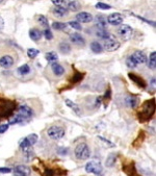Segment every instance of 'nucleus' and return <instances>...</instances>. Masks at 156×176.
<instances>
[{
    "label": "nucleus",
    "mask_w": 156,
    "mask_h": 176,
    "mask_svg": "<svg viewBox=\"0 0 156 176\" xmlns=\"http://www.w3.org/2000/svg\"><path fill=\"white\" fill-rule=\"evenodd\" d=\"M44 37L46 38V40H52L53 39V35H52V32L49 28H46L44 31Z\"/></svg>",
    "instance_id": "nucleus-38"
},
{
    "label": "nucleus",
    "mask_w": 156,
    "mask_h": 176,
    "mask_svg": "<svg viewBox=\"0 0 156 176\" xmlns=\"http://www.w3.org/2000/svg\"><path fill=\"white\" fill-rule=\"evenodd\" d=\"M18 73L20 74V75H27V74L30 72V67L28 66V65H22L21 67L18 68Z\"/></svg>",
    "instance_id": "nucleus-27"
},
{
    "label": "nucleus",
    "mask_w": 156,
    "mask_h": 176,
    "mask_svg": "<svg viewBox=\"0 0 156 176\" xmlns=\"http://www.w3.org/2000/svg\"><path fill=\"white\" fill-rule=\"evenodd\" d=\"M45 175H46V176H53L54 175V171L53 170H49V169H48V170H46V172H45Z\"/></svg>",
    "instance_id": "nucleus-44"
},
{
    "label": "nucleus",
    "mask_w": 156,
    "mask_h": 176,
    "mask_svg": "<svg viewBox=\"0 0 156 176\" xmlns=\"http://www.w3.org/2000/svg\"><path fill=\"white\" fill-rule=\"evenodd\" d=\"M69 25L72 28L76 29V30H81V29H82L80 23H79V22H77V21H71V22H69Z\"/></svg>",
    "instance_id": "nucleus-36"
},
{
    "label": "nucleus",
    "mask_w": 156,
    "mask_h": 176,
    "mask_svg": "<svg viewBox=\"0 0 156 176\" xmlns=\"http://www.w3.org/2000/svg\"><path fill=\"white\" fill-rule=\"evenodd\" d=\"M51 69L53 71L54 75H56V76H63L65 74V68L57 63H52Z\"/></svg>",
    "instance_id": "nucleus-18"
},
{
    "label": "nucleus",
    "mask_w": 156,
    "mask_h": 176,
    "mask_svg": "<svg viewBox=\"0 0 156 176\" xmlns=\"http://www.w3.org/2000/svg\"><path fill=\"white\" fill-rule=\"evenodd\" d=\"M15 61L11 55H4V56L0 57V67L4 68V69H8L14 65Z\"/></svg>",
    "instance_id": "nucleus-14"
},
{
    "label": "nucleus",
    "mask_w": 156,
    "mask_h": 176,
    "mask_svg": "<svg viewBox=\"0 0 156 176\" xmlns=\"http://www.w3.org/2000/svg\"><path fill=\"white\" fill-rule=\"evenodd\" d=\"M11 172H12V169L5 168V167H0V173L6 174V173H11Z\"/></svg>",
    "instance_id": "nucleus-41"
},
{
    "label": "nucleus",
    "mask_w": 156,
    "mask_h": 176,
    "mask_svg": "<svg viewBox=\"0 0 156 176\" xmlns=\"http://www.w3.org/2000/svg\"><path fill=\"white\" fill-rule=\"evenodd\" d=\"M15 109V103L11 100L0 98V117L11 116Z\"/></svg>",
    "instance_id": "nucleus-2"
},
{
    "label": "nucleus",
    "mask_w": 156,
    "mask_h": 176,
    "mask_svg": "<svg viewBox=\"0 0 156 176\" xmlns=\"http://www.w3.org/2000/svg\"><path fill=\"white\" fill-rule=\"evenodd\" d=\"M75 156L78 159H81V161H84V159H87L91 156V150L86 143H80L76 146L75 150Z\"/></svg>",
    "instance_id": "nucleus-3"
},
{
    "label": "nucleus",
    "mask_w": 156,
    "mask_h": 176,
    "mask_svg": "<svg viewBox=\"0 0 156 176\" xmlns=\"http://www.w3.org/2000/svg\"><path fill=\"white\" fill-rule=\"evenodd\" d=\"M2 27H3V20H2L1 18H0V30L2 29Z\"/></svg>",
    "instance_id": "nucleus-47"
},
{
    "label": "nucleus",
    "mask_w": 156,
    "mask_h": 176,
    "mask_svg": "<svg viewBox=\"0 0 156 176\" xmlns=\"http://www.w3.org/2000/svg\"><path fill=\"white\" fill-rule=\"evenodd\" d=\"M13 173H14L15 176H29L31 173V171L27 166L18 165L13 169Z\"/></svg>",
    "instance_id": "nucleus-10"
},
{
    "label": "nucleus",
    "mask_w": 156,
    "mask_h": 176,
    "mask_svg": "<svg viewBox=\"0 0 156 176\" xmlns=\"http://www.w3.org/2000/svg\"><path fill=\"white\" fill-rule=\"evenodd\" d=\"M3 1H4V0H0V3H1V2H3Z\"/></svg>",
    "instance_id": "nucleus-49"
},
{
    "label": "nucleus",
    "mask_w": 156,
    "mask_h": 176,
    "mask_svg": "<svg viewBox=\"0 0 156 176\" xmlns=\"http://www.w3.org/2000/svg\"><path fill=\"white\" fill-rule=\"evenodd\" d=\"M70 40L71 42H72L73 44H75L77 45V46H80V47H82L86 45V41H84V39L83 37L81 35L79 34H71L70 35Z\"/></svg>",
    "instance_id": "nucleus-15"
},
{
    "label": "nucleus",
    "mask_w": 156,
    "mask_h": 176,
    "mask_svg": "<svg viewBox=\"0 0 156 176\" xmlns=\"http://www.w3.org/2000/svg\"><path fill=\"white\" fill-rule=\"evenodd\" d=\"M38 139H39V136H38V135H35V133H31V135L27 136L26 138H24L20 142L21 149L23 151L29 150V149H30L32 146H34L35 143L38 142Z\"/></svg>",
    "instance_id": "nucleus-4"
},
{
    "label": "nucleus",
    "mask_w": 156,
    "mask_h": 176,
    "mask_svg": "<svg viewBox=\"0 0 156 176\" xmlns=\"http://www.w3.org/2000/svg\"><path fill=\"white\" fill-rule=\"evenodd\" d=\"M91 49H92L94 53H101L103 51V47L99 42L95 41V42H92V44H91Z\"/></svg>",
    "instance_id": "nucleus-23"
},
{
    "label": "nucleus",
    "mask_w": 156,
    "mask_h": 176,
    "mask_svg": "<svg viewBox=\"0 0 156 176\" xmlns=\"http://www.w3.org/2000/svg\"><path fill=\"white\" fill-rule=\"evenodd\" d=\"M126 65H127L128 68H131V69H133V68H135L136 66H138V65L134 63V61L131 58V56L127 57V60H126Z\"/></svg>",
    "instance_id": "nucleus-37"
},
{
    "label": "nucleus",
    "mask_w": 156,
    "mask_h": 176,
    "mask_svg": "<svg viewBox=\"0 0 156 176\" xmlns=\"http://www.w3.org/2000/svg\"><path fill=\"white\" fill-rule=\"evenodd\" d=\"M116 159H117L116 154H109L108 157H107V159H106V162H105V166L106 167H112L116 163Z\"/></svg>",
    "instance_id": "nucleus-28"
},
{
    "label": "nucleus",
    "mask_w": 156,
    "mask_h": 176,
    "mask_svg": "<svg viewBox=\"0 0 156 176\" xmlns=\"http://www.w3.org/2000/svg\"><path fill=\"white\" fill-rule=\"evenodd\" d=\"M118 34L123 40L127 41V40H129V39H131L132 35H133V29L130 27L129 25L121 24V26L118 28Z\"/></svg>",
    "instance_id": "nucleus-8"
},
{
    "label": "nucleus",
    "mask_w": 156,
    "mask_h": 176,
    "mask_svg": "<svg viewBox=\"0 0 156 176\" xmlns=\"http://www.w3.org/2000/svg\"><path fill=\"white\" fill-rule=\"evenodd\" d=\"M43 37V34L40 29L38 28H32L29 30V38L31 39L32 41H39L41 40V38Z\"/></svg>",
    "instance_id": "nucleus-19"
},
{
    "label": "nucleus",
    "mask_w": 156,
    "mask_h": 176,
    "mask_svg": "<svg viewBox=\"0 0 156 176\" xmlns=\"http://www.w3.org/2000/svg\"><path fill=\"white\" fill-rule=\"evenodd\" d=\"M39 53H40V51L38 49H34V48H29L27 50V55L30 58H34L35 56H38Z\"/></svg>",
    "instance_id": "nucleus-33"
},
{
    "label": "nucleus",
    "mask_w": 156,
    "mask_h": 176,
    "mask_svg": "<svg viewBox=\"0 0 156 176\" xmlns=\"http://www.w3.org/2000/svg\"><path fill=\"white\" fill-rule=\"evenodd\" d=\"M76 19H77V22H79V23H90V22L93 21L94 18L92 14H90V13L81 12L79 14L76 15Z\"/></svg>",
    "instance_id": "nucleus-12"
},
{
    "label": "nucleus",
    "mask_w": 156,
    "mask_h": 176,
    "mask_svg": "<svg viewBox=\"0 0 156 176\" xmlns=\"http://www.w3.org/2000/svg\"><path fill=\"white\" fill-rule=\"evenodd\" d=\"M96 25L99 29L105 28L106 21H105V19H104V17H102V16H98V17L96 18Z\"/></svg>",
    "instance_id": "nucleus-26"
},
{
    "label": "nucleus",
    "mask_w": 156,
    "mask_h": 176,
    "mask_svg": "<svg viewBox=\"0 0 156 176\" xmlns=\"http://www.w3.org/2000/svg\"><path fill=\"white\" fill-rule=\"evenodd\" d=\"M81 8L80 3L76 1V0H73V1H70L69 3H68V9L71 12H77L79 11Z\"/></svg>",
    "instance_id": "nucleus-22"
},
{
    "label": "nucleus",
    "mask_w": 156,
    "mask_h": 176,
    "mask_svg": "<svg viewBox=\"0 0 156 176\" xmlns=\"http://www.w3.org/2000/svg\"><path fill=\"white\" fill-rule=\"evenodd\" d=\"M38 21H39V23H40L41 25H43L44 27L48 28V26H49V23H48V19L43 15H39L38 16Z\"/></svg>",
    "instance_id": "nucleus-31"
},
{
    "label": "nucleus",
    "mask_w": 156,
    "mask_h": 176,
    "mask_svg": "<svg viewBox=\"0 0 156 176\" xmlns=\"http://www.w3.org/2000/svg\"><path fill=\"white\" fill-rule=\"evenodd\" d=\"M100 103H101V97H98V98H97V102L95 103L96 106H99Z\"/></svg>",
    "instance_id": "nucleus-46"
},
{
    "label": "nucleus",
    "mask_w": 156,
    "mask_h": 176,
    "mask_svg": "<svg viewBox=\"0 0 156 176\" xmlns=\"http://www.w3.org/2000/svg\"><path fill=\"white\" fill-rule=\"evenodd\" d=\"M107 22H108L109 24L112 25H121L122 22H123V16L121 14H119V13H113V14L109 15L108 17H107Z\"/></svg>",
    "instance_id": "nucleus-11"
},
{
    "label": "nucleus",
    "mask_w": 156,
    "mask_h": 176,
    "mask_svg": "<svg viewBox=\"0 0 156 176\" xmlns=\"http://www.w3.org/2000/svg\"><path fill=\"white\" fill-rule=\"evenodd\" d=\"M138 101H139L138 97L134 96V95H128L125 98L126 105L129 106V107H131V109H135V107L138 105Z\"/></svg>",
    "instance_id": "nucleus-16"
},
{
    "label": "nucleus",
    "mask_w": 156,
    "mask_h": 176,
    "mask_svg": "<svg viewBox=\"0 0 156 176\" xmlns=\"http://www.w3.org/2000/svg\"><path fill=\"white\" fill-rule=\"evenodd\" d=\"M58 48H60V51L64 54H68L71 51L70 44L66 43V42H61V43L60 44V46H58Z\"/></svg>",
    "instance_id": "nucleus-24"
},
{
    "label": "nucleus",
    "mask_w": 156,
    "mask_h": 176,
    "mask_svg": "<svg viewBox=\"0 0 156 176\" xmlns=\"http://www.w3.org/2000/svg\"><path fill=\"white\" fill-rule=\"evenodd\" d=\"M24 121H25V120L23 118H21L20 116L16 114V115H14L11 118V120H9V123H11V124H18V123H22Z\"/></svg>",
    "instance_id": "nucleus-30"
},
{
    "label": "nucleus",
    "mask_w": 156,
    "mask_h": 176,
    "mask_svg": "<svg viewBox=\"0 0 156 176\" xmlns=\"http://www.w3.org/2000/svg\"><path fill=\"white\" fill-rule=\"evenodd\" d=\"M51 1H52V3H53L54 5H56V6H63L65 0H51Z\"/></svg>",
    "instance_id": "nucleus-42"
},
{
    "label": "nucleus",
    "mask_w": 156,
    "mask_h": 176,
    "mask_svg": "<svg viewBox=\"0 0 156 176\" xmlns=\"http://www.w3.org/2000/svg\"><path fill=\"white\" fill-rule=\"evenodd\" d=\"M149 67H150V69H155L156 67V52H152L150 54V58H149Z\"/></svg>",
    "instance_id": "nucleus-29"
},
{
    "label": "nucleus",
    "mask_w": 156,
    "mask_h": 176,
    "mask_svg": "<svg viewBox=\"0 0 156 176\" xmlns=\"http://www.w3.org/2000/svg\"><path fill=\"white\" fill-rule=\"evenodd\" d=\"M131 58L133 61H134V63L136 65L138 64H145L146 61H147V56H146V54L144 53L143 51H135L134 53L131 55Z\"/></svg>",
    "instance_id": "nucleus-13"
},
{
    "label": "nucleus",
    "mask_w": 156,
    "mask_h": 176,
    "mask_svg": "<svg viewBox=\"0 0 156 176\" xmlns=\"http://www.w3.org/2000/svg\"><path fill=\"white\" fill-rule=\"evenodd\" d=\"M47 133L52 140H60L65 136V129L60 126L53 125L47 130Z\"/></svg>",
    "instance_id": "nucleus-5"
},
{
    "label": "nucleus",
    "mask_w": 156,
    "mask_h": 176,
    "mask_svg": "<svg viewBox=\"0 0 156 176\" xmlns=\"http://www.w3.org/2000/svg\"><path fill=\"white\" fill-rule=\"evenodd\" d=\"M104 98L107 99V100H109V98H110V90H107V92L105 94V96H104Z\"/></svg>",
    "instance_id": "nucleus-45"
},
{
    "label": "nucleus",
    "mask_w": 156,
    "mask_h": 176,
    "mask_svg": "<svg viewBox=\"0 0 156 176\" xmlns=\"http://www.w3.org/2000/svg\"><path fill=\"white\" fill-rule=\"evenodd\" d=\"M52 27H53L54 29H56V30H63V29L67 27V24L63 23V22H53Z\"/></svg>",
    "instance_id": "nucleus-32"
},
{
    "label": "nucleus",
    "mask_w": 156,
    "mask_h": 176,
    "mask_svg": "<svg viewBox=\"0 0 156 176\" xmlns=\"http://www.w3.org/2000/svg\"><path fill=\"white\" fill-rule=\"evenodd\" d=\"M17 115H19L21 118H23L25 121H27L28 119H30L32 116H34V110L30 106L28 105H20L18 107V113Z\"/></svg>",
    "instance_id": "nucleus-9"
},
{
    "label": "nucleus",
    "mask_w": 156,
    "mask_h": 176,
    "mask_svg": "<svg viewBox=\"0 0 156 176\" xmlns=\"http://www.w3.org/2000/svg\"><path fill=\"white\" fill-rule=\"evenodd\" d=\"M102 170H103L102 165L100 164L99 162H96V161L89 162L86 165V171L87 172V173H93V174L99 175L102 173Z\"/></svg>",
    "instance_id": "nucleus-7"
},
{
    "label": "nucleus",
    "mask_w": 156,
    "mask_h": 176,
    "mask_svg": "<svg viewBox=\"0 0 156 176\" xmlns=\"http://www.w3.org/2000/svg\"><path fill=\"white\" fill-rule=\"evenodd\" d=\"M151 81H152V83H152V86H154V87H155V77H154V78H152V80H151Z\"/></svg>",
    "instance_id": "nucleus-48"
},
{
    "label": "nucleus",
    "mask_w": 156,
    "mask_h": 176,
    "mask_svg": "<svg viewBox=\"0 0 156 176\" xmlns=\"http://www.w3.org/2000/svg\"><path fill=\"white\" fill-rule=\"evenodd\" d=\"M128 77H129L130 79H131L135 84H138V87L142 88V89H145V88H146V81H145L144 79H143L142 77L135 75V74H133V73H129V74H128Z\"/></svg>",
    "instance_id": "nucleus-17"
},
{
    "label": "nucleus",
    "mask_w": 156,
    "mask_h": 176,
    "mask_svg": "<svg viewBox=\"0 0 156 176\" xmlns=\"http://www.w3.org/2000/svg\"><path fill=\"white\" fill-rule=\"evenodd\" d=\"M83 78V74L81 73H76L75 76L73 78V83H78V81H80L81 79Z\"/></svg>",
    "instance_id": "nucleus-39"
},
{
    "label": "nucleus",
    "mask_w": 156,
    "mask_h": 176,
    "mask_svg": "<svg viewBox=\"0 0 156 176\" xmlns=\"http://www.w3.org/2000/svg\"><path fill=\"white\" fill-rule=\"evenodd\" d=\"M45 56H46V60L48 61H50V63H55V61L58 60V55L56 52H54V51L47 52Z\"/></svg>",
    "instance_id": "nucleus-25"
},
{
    "label": "nucleus",
    "mask_w": 156,
    "mask_h": 176,
    "mask_svg": "<svg viewBox=\"0 0 156 176\" xmlns=\"http://www.w3.org/2000/svg\"><path fill=\"white\" fill-rule=\"evenodd\" d=\"M96 8L98 9H104V11H107V9H110L112 8V6L109 4H106V3H103V2H98L96 4Z\"/></svg>",
    "instance_id": "nucleus-34"
},
{
    "label": "nucleus",
    "mask_w": 156,
    "mask_h": 176,
    "mask_svg": "<svg viewBox=\"0 0 156 176\" xmlns=\"http://www.w3.org/2000/svg\"><path fill=\"white\" fill-rule=\"evenodd\" d=\"M97 35H98L99 38L103 39V40H105V39L109 35V34L106 30H104V29H99V30L97 31Z\"/></svg>",
    "instance_id": "nucleus-35"
},
{
    "label": "nucleus",
    "mask_w": 156,
    "mask_h": 176,
    "mask_svg": "<svg viewBox=\"0 0 156 176\" xmlns=\"http://www.w3.org/2000/svg\"><path fill=\"white\" fill-rule=\"evenodd\" d=\"M53 14L56 17H65L68 14V9L65 8L64 6H55L53 9Z\"/></svg>",
    "instance_id": "nucleus-20"
},
{
    "label": "nucleus",
    "mask_w": 156,
    "mask_h": 176,
    "mask_svg": "<svg viewBox=\"0 0 156 176\" xmlns=\"http://www.w3.org/2000/svg\"><path fill=\"white\" fill-rule=\"evenodd\" d=\"M66 104L70 107L71 109L74 110V113H75L76 115H80V113H81L80 107H79V105H77L75 102H73V101L70 99H66Z\"/></svg>",
    "instance_id": "nucleus-21"
},
{
    "label": "nucleus",
    "mask_w": 156,
    "mask_h": 176,
    "mask_svg": "<svg viewBox=\"0 0 156 176\" xmlns=\"http://www.w3.org/2000/svg\"><path fill=\"white\" fill-rule=\"evenodd\" d=\"M57 152H58V154H60V155H66L68 153V149L67 148H60L57 150Z\"/></svg>",
    "instance_id": "nucleus-43"
},
{
    "label": "nucleus",
    "mask_w": 156,
    "mask_h": 176,
    "mask_svg": "<svg viewBox=\"0 0 156 176\" xmlns=\"http://www.w3.org/2000/svg\"><path fill=\"white\" fill-rule=\"evenodd\" d=\"M154 112H155V100L154 99L148 100L147 102L144 103L141 112L138 114L139 121L141 122L148 121V120L153 116Z\"/></svg>",
    "instance_id": "nucleus-1"
},
{
    "label": "nucleus",
    "mask_w": 156,
    "mask_h": 176,
    "mask_svg": "<svg viewBox=\"0 0 156 176\" xmlns=\"http://www.w3.org/2000/svg\"><path fill=\"white\" fill-rule=\"evenodd\" d=\"M8 129V124H2V125H0V135L4 133Z\"/></svg>",
    "instance_id": "nucleus-40"
},
{
    "label": "nucleus",
    "mask_w": 156,
    "mask_h": 176,
    "mask_svg": "<svg viewBox=\"0 0 156 176\" xmlns=\"http://www.w3.org/2000/svg\"><path fill=\"white\" fill-rule=\"evenodd\" d=\"M120 47V42L117 40L116 37L109 35L105 40H104V48L107 51H115Z\"/></svg>",
    "instance_id": "nucleus-6"
}]
</instances>
